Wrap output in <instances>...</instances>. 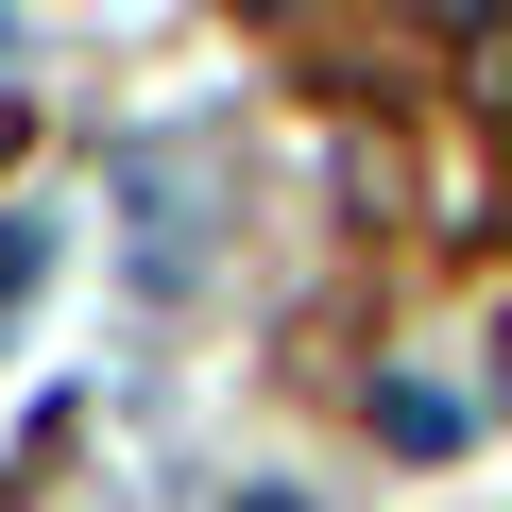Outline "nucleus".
<instances>
[{
  "label": "nucleus",
  "mask_w": 512,
  "mask_h": 512,
  "mask_svg": "<svg viewBox=\"0 0 512 512\" xmlns=\"http://www.w3.org/2000/svg\"><path fill=\"white\" fill-rule=\"evenodd\" d=\"M222 512H308V495H274V478H256V495H222Z\"/></svg>",
  "instance_id": "nucleus-1"
},
{
  "label": "nucleus",
  "mask_w": 512,
  "mask_h": 512,
  "mask_svg": "<svg viewBox=\"0 0 512 512\" xmlns=\"http://www.w3.org/2000/svg\"><path fill=\"white\" fill-rule=\"evenodd\" d=\"M495 376H512V325H495Z\"/></svg>",
  "instance_id": "nucleus-2"
}]
</instances>
